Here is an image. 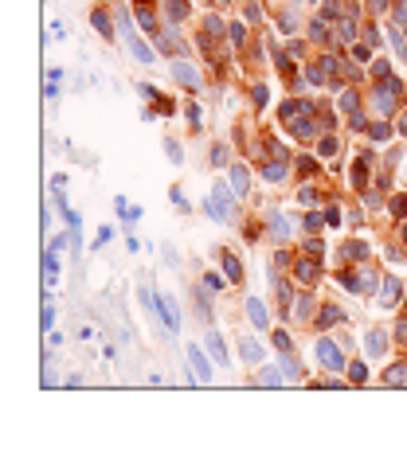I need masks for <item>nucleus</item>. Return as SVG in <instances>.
Wrapping results in <instances>:
<instances>
[{
    "instance_id": "39448f33",
    "label": "nucleus",
    "mask_w": 407,
    "mask_h": 457,
    "mask_svg": "<svg viewBox=\"0 0 407 457\" xmlns=\"http://www.w3.org/2000/svg\"><path fill=\"white\" fill-rule=\"evenodd\" d=\"M188 360H192V368H196V375L204 379V383H208V379H211V364L204 360V352H200V348H188Z\"/></svg>"
},
{
    "instance_id": "f257e3e1",
    "label": "nucleus",
    "mask_w": 407,
    "mask_h": 457,
    "mask_svg": "<svg viewBox=\"0 0 407 457\" xmlns=\"http://www.w3.org/2000/svg\"><path fill=\"white\" fill-rule=\"evenodd\" d=\"M118 20H121V35H125V43L133 47V59H141V63H153V59H157L149 47L141 43V35L133 31V24H129V12H125V8H118Z\"/></svg>"
},
{
    "instance_id": "ddd939ff",
    "label": "nucleus",
    "mask_w": 407,
    "mask_h": 457,
    "mask_svg": "<svg viewBox=\"0 0 407 457\" xmlns=\"http://www.w3.org/2000/svg\"><path fill=\"white\" fill-rule=\"evenodd\" d=\"M184 12H188L184 0H168V16H184Z\"/></svg>"
},
{
    "instance_id": "423d86ee",
    "label": "nucleus",
    "mask_w": 407,
    "mask_h": 457,
    "mask_svg": "<svg viewBox=\"0 0 407 457\" xmlns=\"http://www.w3.org/2000/svg\"><path fill=\"white\" fill-rule=\"evenodd\" d=\"M172 78H180L184 86H200V74L188 67V63H172Z\"/></svg>"
},
{
    "instance_id": "6e6552de",
    "label": "nucleus",
    "mask_w": 407,
    "mask_h": 457,
    "mask_svg": "<svg viewBox=\"0 0 407 457\" xmlns=\"http://www.w3.org/2000/svg\"><path fill=\"white\" fill-rule=\"evenodd\" d=\"M270 231H274V238H278V242H282V238L290 235V231H286V223H282V215H278V211H270Z\"/></svg>"
},
{
    "instance_id": "7ed1b4c3",
    "label": "nucleus",
    "mask_w": 407,
    "mask_h": 457,
    "mask_svg": "<svg viewBox=\"0 0 407 457\" xmlns=\"http://www.w3.org/2000/svg\"><path fill=\"white\" fill-rule=\"evenodd\" d=\"M157 313H161V317H165V325L172 328V332H176V328H180V317H176V305H172V301H168V297H157Z\"/></svg>"
},
{
    "instance_id": "f8f14e48",
    "label": "nucleus",
    "mask_w": 407,
    "mask_h": 457,
    "mask_svg": "<svg viewBox=\"0 0 407 457\" xmlns=\"http://www.w3.org/2000/svg\"><path fill=\"white\" fill-rule=\"evenodd\" d=\"M239 274H243V266L235 262V258H227V278H231V281H239Z\"/></svg>"
},
{
    "instance_id": "a211bd4d",
    "label": "nucleus",
    "mask_w": 407,
    "mask_h": 457,
    "mask_svg": "<svg viewBox=\"0 0 407 457\" xmlns=\"http://www.w3.org/2000/svg\"><path fill=\"white\" fill-rule=\"evenodd\" d=\"M388 39H392V47L399 51V55H403V35H399V31H388Z\"/></svg>"
},
{
    "instance_id": "f03ea898",
    "label": "nucleus",
    "mask_w": 407,
    "mask_h": 457,
    "mask_svg": "<svg viewBox=\"0 0 407 457\" xmlns=\"http://www.w3.org/2000/svg\"><path fill=\"white\" fill-rule=\"evenodd\" d=\"M317 356H321V364H325V368H345V360H341V352H337V348H333L329 340H321V348H317Z\"/></svg>"
},
{
    "instance_id": "6ab92c4d",
    "label": "nucleus",
    "mask_w": 407,
    "mask_h": 457,
    "mask_svg": "<svg viewBox=\"0 0 407 457\" xmlns=\"http://www.w3.org/2000/svg\"><path fill=\"white\" fill-rule=\"evenodd\" d=\"M395 293H399V285H395V281H388V285H384V301H395Z\"/></svg>"
},
{
    "instance_id": "dca6fc26",
    "label": "nucleus",
    "mask_w": 407,
    "mask_h": 457,
    "mask_svg": "<svg viewBox=\"0 0 407 457\" xmlns=\"http://www.w3.org/2000/svg\"><path fill=\"white\" fill-rule=\"evenodd\" d=\"M352 379H356V383H364V379H368V368H364V364H352Z\"/></svg>"
},
{
    "instance_id": "0eeeda50",
    "label": "nucleus",
    "mask_w": 407,
    "mask_h": 457,
    "mask_svg": "<svg viewBox=\"0 0 407 457\" xmlns=\"http://www.w3.org/2000/svg\"><path fill=\"white\" fill-rule=\"evenodd\" d=\"M247 313H251V321H255L258 328H266V309H262V301H258V297H251V301H247Z\"/></svg>"
},
{
    "instance_id": "9d476101",
    "label": "nucleus",
    "mask_w": 407,
    "mask_h": 457,
    "mask_svg": "<svg viewBox=\"0 0 407 457\" xmlns=\"http://www.w3.org/2000/svg\"><path fill=\"white\" fill-rule=\"evenodd\" d=\"M368 352H372V356L384 352V332H372V336H368Z\"/></svg>"
},
{
    "instance_id": "9b49d317",
    "label": "nucleus",
    "mask_w": 407,
    "mask_h": 457,
    "mask_svg": "<svg viewBox=\"0 0 407 457\" xmlns=\"http://www.w3.org/2000/svg\"><path fill=\"white\" fill-rule=\"evenodd\" d=\"M208 348L215 352V360H219V364H227V352H223V344H219V336H208Z\"/></svg>"
},
{
    "instance_id": "20e7f679",
    "label": "nucleus",
    "mask_w": 407,
    "mask_h": 457,
    "mask_svg": "<svg viewBox=\"0 0 407 457\" xmlns=\"http://www.w3.org/2000/svg\"><path fill=\"white\" fill-rule=\"evenodd\" d=\"M211 215H215L219 223L227 219V188H223V184H219V188L211 192Z\"/></svg>"
},
{
    "instance_id": "4468645a",
    "label": "nucleus",
    "mask_w": 407,
    "mask_h": 457,
    "mask_svg": "<svg viewBox=\"0 0 407 457\" xmlns=\"http://www.w3.org/2000/svg\"><path fill=\"white\" fill-rule=\"evenodd\" d=\"M243 356H247V360H258V344L255 340H243Z\"/></svg>"
},
{
    "instance_id": "f3484780",
    "label": "nucleus",
    "mask_w": 407,
    "mask_h": 457,
    "mask_svg": "<svg viewBox=\"0 0 407 457\" xmlns=\"http://www.w3.org/2000/svg\"><path fill=\"white\" fill-rule=\"evenodd\" d=\"M94 24H98V31H102V35H110V24H106V12H94Z\"/></svg>"
},
{
    "instance_id": "2eb2a0df",
    "label": "nucleus",
    "mask_w": 407,
    "mask_h": 457,
    "mask_svg": "<svg viewBox=\"0 0 407 457\" xmlns=\"http://www.w3.org/2000/svg\"><path fill=\"white\" fill-rule=\"evenodd\" d=\"M286 176V168H282V164H270V168H266V180H282Z\"/></svg>"
},
{
    "instance_id": "1a4fd4ad",
    "label": "nucleus",
    "mask_w": 407,
    "mask_h": 457,
    "mask_svg": "<svg viewBox=\"0 0 407 457\" xmlns=\"http://www.w3.org/2000/svg\"><path fill=\"white\" fill-rule=\"evenodd\" d=\"M231 188H235V192H247V168H235V172H231Z\"/></svg>"
}]
</instances>
